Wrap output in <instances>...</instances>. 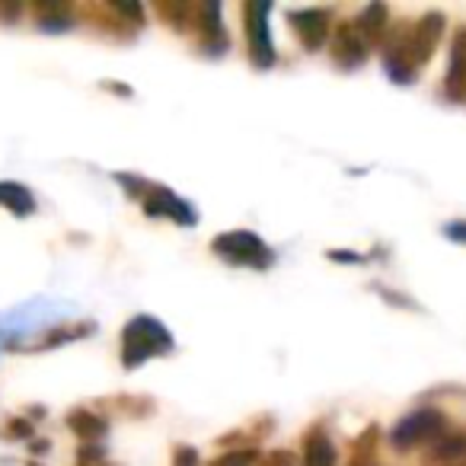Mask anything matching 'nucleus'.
Here are the masks:
<instances>
[{
	"instance_id": "nucleus-1",
	"label": "nucleus",
	"mask_w": 466,
	"mask_h": 466,
	"mask_svg": "<svg viewBox=\"0 0 466 466\" xmlns=\"http://www.w3.org/2000/svg\"><path fill=\"white\" fill-rule=\"evenodd\" d=\"M173 351V336L154 317H135L122 332V364L125 368H141L147 358L169 355Z\"/></svg>"
},
{
	"instance_id": "nucleus-2",
	"label": "nucleus",
	"mask_w": 466,
	"mask_h": 466,
	"mask_svg": "<svg viewBox=\"0 0 466 466\" xmlns=\"http://www.w3.org/2000/svg\"><path fill=\"white\" fill-rule=\"evenodd\" d=\"M211 249L224 262H233V266H247V268H272L275 266L272 247H266L253 230L220 233V237H214Z\"/></svg>"
},
{
	"instance_id": "nucleus-3",
	"label": "nucleus",
	"mask_w": 466,
	"mask_h": 466,
	"mask_svg": "<svg viewBox=\"0 0 466 466\" xmlns=\"http://www.w3.org/2000/svg\"><path fill=\"white\" fill-rule=\"evenodd\" d=\"M441 428H444V415H441L438 409H415V412L402 415V419L393 425L390 444H393L396 451H409V447L434 438Z\"/></svg>"
},
{
	"instance_id": "nucleus-4",
	"label": "nucleus",
	"mask_w": 466,
	"mask_h": 466,
	"mask_svg": "<svg viewBox=\"0 0 466 466\" xmlns=\"http://www.w3.org/2000/svg\"><path fill=\"white\" fill-rule=\"evenodd\" d=\"M268 14L272 4H247L243 16H247V39H249V58L256 67H272L275 65V46L272 33H268Z\"/></svg>"
},
{
	"instance_id": "nucleus-5",
	"label": "nucleus",
	"mask_w": 466,
	"mask_h": 466,
	"mask_svg": "<svg viewBox=\"0 0 466 466\" xmlns=\"http://www.w3.org/2000/svg\"><path fill=\"white\" fill-rule=\"evenodd\" d=\"M144 214L147 218H169L173 224L182 227H192L198 220V214H195V208L188 201H182L169 188H154V186H150L147 198H144Z\"/></svg>"
},
{
	"instance_id": "nucleus-6",
	"label": "nucleus",
	"mask_w": 466,
	"mask_h": 466,
	"mask_svg": "<svg viewBox=\"0 0 466 466\" xmlns=\"http://www.w3.org/2000/svg\"><path fill=\"white\" fill-rule=\"evenodd\" d=\"M288 20L294 23V33L300 35L304 48H319L329 35V14L326 10H291Z\"/></svg>"
},
{
	"instance_id": "nucleus-7",
	"label": "nucleus",
	"mask_w": 466,
	"mask_h": 466,
	"mask_svg": "<svg viewBox=\"0 0 466 466\" xmlns=\"http://www.w3.org/2000/svg\"><path fill=\"white\" fill-rule=\"evenodd\" d=\"M332 48H336L332 58H336L342 67H358V65H364V58H368L361 33H358L355 26H349V23H342V26L336 29V46Z\"/></svg>"
},
{
	"instance_id": "nucleus-8",
	"label": "nucleus",
	"mask_w": 466,
	"mask_h": 466,
	"mask_svg": "<svg viewBox=\"0 0 466 466\" xmlns=\"http://www.w3.org/2000/svg\"><path fill=\"white\" fill-rule=\"evenodd\" d=\"M447 93L451 96H463L466 93V33L453 39L451 67H447Z\"/></svg>"
},
{
	"instance_id": "nucleus-9",
	"label": "nucleus",
	"mask_w": 466,
	"mask_h": 466,
	"mask_svg": "<svg viewBox=\"0 0 466 466\" xmlns=\"http://www.w3.org/2000/svg\"><path fill=\"white\" fill-rule=\"evenodd\" d=\"M0 205L10 208L16 218H26V214L35 211V198L26 186L20 182H0Z\"/></svg>"
},
{
	"instance_id": "nucleus-10",
	"label": "nucleus",
	"mask_w": 466,
	"mask_h": 466,
	"mask_svg": "<svg viewBox=\"0 0 466 466\" xmlns=\"http://www.w3.org/2000/svg\"><path fill=\"white\" fill-rule=\"evenodd\" d=\"M304 466H336V447L326 434H310L304 444Z\"/></svg>"
},
{
	"instance_id": "nucleus-11",
	"label": "nucleus",
	"mask_w": 466,
	"mask_h": 466,
	"mask_svg": "<svg viewBox=\"0 0 466 466\" xmlns=\"http://www.w3.org/2000/svg\"><path fill=\"white\" fill-rule=\"evenodd\" d=\"M67 428L74 434H80V438H99V434H106V421L99 415H93L90 409H74L67 415Z\"/></svg>"
},
{
	"instance_id": "nucleus-12",
	"label": "nucleus",
	"mask_w": 466,
	"mask_h": 466,
	"mask_svg": "<svg viewBox=\"0 0 466 466\" xmlns=\"http://www.w3.org/2000/svg\"><path fill=\"white\" fill-rule=\"evenodd\" d=\"M466 453V434H444L438 441V447L431 451V460H441V463H453Z\"/></svg>"
},
{
	"instance_id": "nucleus-13",
	"label": "nucleus",
	"mask_w": 466,
	"mask_h": 466,
	"mask_svg": "<svg viewBox=\"0 0 466 466\" xmlns=\"http://www.w3.org/2000/svg\"><path fill=\"white\" fill-rule=\"evenodd\" d=\"M358 23H361V26H358V33H364L368 39H377V35H380V29L387 26V7H383V4H370Z\"/></svg>"
},
{
	"instance_id": "nucleus-14",
	"label": "nucleus",
	"mask_w": 466,
	"mask_h": 466,
	"mask_svg": "<svg viewBox=\"0 0 466 466\" xmlns=\"http://www.w3.org/2000/svg\"><path fill=\"white\" fill-rule=\"evenodd\" d=\"M256 453L253 451H233V453H224V457L211 460L208 466H249L253 463Z\"/></svg>"
},
{
	"instance_id": "nucleus-15",
	"label": "nucleus",
	"mask_w": 466,
	"mask_h": 466,
	"mask_svg": "<svg viewBox=\"0 0 466 466\" xmlns=\"http://www.w3.org/2000/svg\"><path fill=\"white\" fill-rule=\"evenodd\" d=\"M444 237L447 240L466 243V220H451V224L444 227Z\"/></svg>"
},
{
	"instance_id": "nucleus-16",
	"label": "nucleus",
	"mask_w": 466,
	"mask_h": 466,
	"mask_svg": "<svg viewBox=\"0 0 466 466\" xmlns=\"http://www.w3.org/2000/svg\"><path fill=\"white\" fill-rule=\"evenodd\" d=\"M173 466H198V453H195V447H179V451H176Z\"/></svg>"
},
{
	"instance_id": "nucleus-17",
	"label": "nucleus",
	"mask_w": 466,
	"mask_h": 466,
	"mask_svg": "<svg viewBox=\"0 0 466 466\" xmlns=\"http://www.w3.org/2000/svg\"><path fill=\"white\" fill-rule=\"evenodd\" d=\"M7 431H10V438H26V434H33V425H29V421H10Z\"/></svg>"
},
{
	"instance_id": "nucleus-18",
	"label": "nucleus",
	"mask_w": 466,
	"mask_h": 466,
	"mask_svg": "<svg viewBox=\"0 0 466 466\" xmlns=\"http://www.w3.org/2000/svg\"><path fill=\"white\" fill-rule=\"evenodd\" d=\"M291 453H288V451H275L272 453V457H268L266 460V463H259V466H291Z\"/></svg>"
},
{
	"instance_id": "nucleus-19",
	"label": "nucleus",
	"mask_w": 466,
	"mask_h": 466,
	"mask_svg": "<svg viewBox=\"0 0 466 466\" xmlns=\"http://www.w3.org/2000/svg\"><path fill=\"white\" fill-rule=\"evenodd\" d=\"M332 259H339V262H364L361 256H355V253H329Z\"/></svg>"
}]
</instances>
